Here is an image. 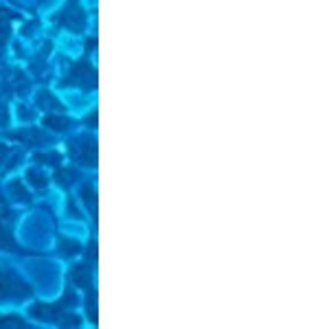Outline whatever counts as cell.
<instances>
[{"instance_id":"7a4b0ae2","label":"cell","mask_w":329,"mask_h":329,"mask_svg":"<svg viewBox=\"0 0 329 329\" xmlns=\"http://www.w3.org/2000/svg\"><path fill=\"white\" fill-rule=\"evenodd\" d=\"M70 154L77 156L84 165H97V143L90 138H82V141H72L70 143Z\"/></svg>"},{"instance_id":"4fadbf2b","label":"cell","mask_w":329,"mask_h":329,"mask_svg":"<svg viewBox=\"0 0 329 329\" xmlns=\"http://www.w3.org/2000/svg\"><path fill=\"white\" fill-rule=\"evenodd\" d=\"M7 38H9V22L0 18V44L7 42Z\"/></svg>"},{"instance_id":"e0dca14e","label":"cell","mask_w":329,"mask_h":329,"mask_svg":"<svg viewBox=\"0 0 329 329\" xmlns=\"http://www.w3.org/2000/svg\"><path fill=\"white\" fill-rule=\"evenodd\" d=\"M88 257H90L92 261L97 259V244H94V241H92V244H90V248H88Z\"/></svg>"},{"instance_id":"9c48e42d","label":"cell","mask_w":329,"mask_h":329,"mask_svg":"<svg viewBox=\"0 0 329 329\" xmlns=\"http://www.w3.org/2000/svg\"><path fill=\"white\" fill-rule=\"evenodd\" d=\"M82 195H84V200H86V204L90 207L92 211L97 209V193H94V189L92 187H84V191H82Z\"/></svg>"},{"instance_id":"30bf717a","label":"cell","mask_w":329,"mask_h":329,"mask_svg":"<svg viewBox=\"0 0 329 329\" xmlns=\"http://www.w3.org/2000/svg\"><path fill=\"white\" fill-rule=\"evenodd\" d=\"M0 327H27L20 316H0Z\"/></svg>"},{"instance_id":"277c9868","label":"cell","mask_w":329,"mask_h":329,"mask_svg":"<svg viewBox=\"0 0 329 329\" xmlns=\"http://www.w3.org/2000/svg\"><path fill=\"white\" fill-rule=\"evenodd\" d=\"M72 281H75V285H79V288H90V281H92V274H90V268L88 266H77L75 270H72Z\"/></svg>"},{"instance_id":"8992f818","label":"cell","mask_w":329,"mask_h":329,"mask_svg":"<svg viewBox=\"0 0 329 329\" xmlns=\"http://www.w3.org/2000/svg\"><path fill=\"white\" fill-rule=\"evenodd\" d=\"M44 123H46L48 128L57 130V132H62V130L68 128V119H64V116H46V119H44Z\"/></svg>"},{"instance_id":"ba28073f","label":"cell","mask_w":329,"mask_h":329,"mask_svg":"<svg viewBox=\"0 0 329 329\" xmlns=\"http://www.w3.org/2000/svg\"><path fill=\"white\" fill-rule=\"evenodd\" d=\"M0 248L16 250V244H13V239H11V233H9V229H5L3 224H0Z\"/></svg>"},{"instance_id":"7c38bea8","label":"cell","mask_w":329,"mask_h":329,"mask_svg":"<svg viewBox=\"0 0 329 329\" xmlns=\"http://www.w3.org/2000/svg\"><path fill=\"white\" fill-rule=\"evenodd\" d=\"M94 298L97 296H90L88 298V314H90V318H92V323H97V303H94Z\"/></svg>"},{"instance_id":"5b68a950","label":"cell","mask_w":329,"mask_h":329,"mask_svg":"<svg viewBox=\"0 0 329 329\" xmlns=\"http://www.w3.org/2000/svg\"><path fill=\"white\" fill-rule=\"evenodd\" d=\"M66 24H68V29H72V31H82L84 29V13H82V9H70L68 11V16H66Z\"/></svg>"},{"instance_id":"9a60e30c","label":"cell","mask_w":329,"mask_h":329,"mask_svg":"<svg viewBox=\"0 0 329 329\" xmlns=\"http://www.w3.org/2000/svg\"><path fill=\"white\" fill-rule=\"evenodd\" d=\"M35 160H50V165H57L60 163V154H50V156H35Z\"/></svg>"},{"instance_id":"8fae6325","label":"cell","mask_w":329,"mask_h":329,"mask_svg":"<svg viewBox=\"0 0 329 329\" xmlns=\"http://www.w3.org/2000/svg\"><path fill=\"white\" fill-rule=\"evenodd\" d=\"M29 180H31L33 182V185L35 187H38V189H44V187H46V178H44V175L42 173H38V171H29Z\"/></svg>"},{"instance_id":"6da1fadb","label":"cell","mask_w":329,"mask_h":329,"mask_svg":"<svg viewBox=\"0 0 329 329\" xmlns=\"http://www.w3.org/2000/svg\"><path fill=\"white\" fill-rule=\"evenodd\" d=\"M31 294V288L20 281L16 274L11 272H0V298L5 296H29Z\"/></svg>"},{"instance_id":"d6986e66","label":"cell","mask_w":329,"mask_h":329,"mask_svg":"<svg viewBox=\"0 0 329 329\" xmlns=\"http://www.w3.org/2000/svg\"><path fill=\"white\" fill-rule=\"evenodd\" d=\"M86 123H88V125H97V114H90L86 119Z\"/></svg>"},{"instance_id":"2e32d148","label":"cell","mask_w":329,"mask_h":329,"mask_svg":"<svg viewBox=\"0 0 329 329\" xmlns=\"http://www.w3.org/2000/svg\"><path fill=\"white\" fill-rule=\"evenodd\" d=\"M57 178L62 180V185H64V187H68V185H70V180H68V178H72V173H70V171H60V173H57Z\"/></svg>"},{"instance_id":"52a82bcc","label":"cell","mask_w":329,"mask_h":329,"mask_svg":"<svg viewBox=\"0 0 329 329\" xmlns=\"http://www.w3.org/2000/svg\"><path fill=\"white\" fill-rule=\"evenodd\" d=\"M9 191L16 195V200H20V202H29L31 197H29V193H27V189L22 187V182H11V187H9Z\"/></svg>"},{"instance_id":"3957f363","label":"cell","mask_w":329,"mask_h":329,"mask_svg":"<svg viewBox=\"0 0 329 329\" xmlns=\"http://www.w3.org/2000/svg\"><path fill=\"white\" fill-rule=\"evenodd\" d=\"M66 84H77V86H84V88H94V86H97V72H94V68H90L86 62H82V64L75 66L72 77L66 79Z\"/></svg>"},{"instance_id":"ac0fdd59","label":"cell","mask_w":329,"mask_h":329,"mask_svg":"<svg viewBox=\"0 0 329 329\" xmlns=\"http://www.w3.org/2000/svg\"><path fill=\"white\" fill-rule=\"evenodd\" d=\"M5 156H7V147H5L3 143H0V165L5 163Z\"/></svg>"},{"instance_id":"5bb4252c","label":"cell","mask_w":329,"mask_h":329,"mask_svg":"<svg viewBox=\"0 0 329 329\" xmlns=\"http://www.w3.org/2000/svg\"><path fill=\"white\" fill-rule=\"evenodd\" d=\"M64 252L66 255H77L79 252V244H77V241H64Z\"/></svg>"}]
</instances>
